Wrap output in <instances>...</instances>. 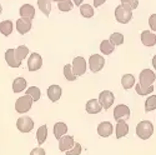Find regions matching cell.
Returning <instances> with one entry per match:
<instances>
[{
  "label": "cell",
  "instance_id": "obj_1",
  "mask_svg": "<svg viewBox=\"0 0 156 155\" xmlns=\"http://www.w3.org/2000/svg\"><path fill=\"white\" fill-rule=\"evenodd\" d=\"M154 134V125L149 120H142L136 125V135L142 139V140H147L151 138Z\"/></svg>",
  "mask_w": 156,
  "mask_h": 155
},
{
  "label": "cell",
  "instance_id": "obj_2",
  "mask_svg": "<svg viewBox=\"0 0 156 155\" xmlns=\"http://www.w3.org/2000/svg\"><path fill=\"white\" fill-rule=\"evenodd\" d=\"M115 18L121 24H127L133 19V9L126 5H119L115 9Z\"/></svg>",
  "mask_w": 156,
  "mask_h": 155
},
{
  "label": "cell",
  "instance_id": "obj_3",
  "mask_svg": "<svg viewBox=\"0 0 156 155\" xmlns=\"http://www.w3.org/2000/svg\"><path fill=\"white\" fill-rule=\"evenodd\" d=\"M33 98L30 95H24V96H20L16 101H15V110L20 114H24L31 109V105H33Z\"/></svg>",
  "mask_w": 156,
  "mask_h": 155
},
{
  "label": "cell",
  "instance_id": "obj_4",
  "mask_svg": "<svg viewBox=\"0 0 156 155\" xmlns=\"http://www.w3.org/2000/svg\"><path fill=\"white\" fill-rule=\"evenodd\" d=\"M155 79H156V75H155V73L152 70L144 69L139 75V84L141 86L149 88V86H152V83L155 81Z\"/></svg>",
  "mask_w": 156,
  "mask_h": 155
},
{
  "label": "cell",
  "instance_id": "obj_5",
  "mask_svg": "<svg viewBox=\"0 0 156 155\" xmlns=\"http://www.w3.org/2000/svg\"><path fill=\"white\" fill-rule=\"evenodd\" d=\"M130 109L127 105L125 104H119L114 109V119L120 123V121H126L129 118H130Z\"/></svg>",
  "mask_w": 156,
  "mask_h": 155
},
{
  "label": "cell",
  "instance_id": "obj_6",
  "mask_svg": "<svg viewBox=\"0 0 156 155\" xmlns=\"http://www.w3.org/2000/svg\"><path fill=\"white\" fill-rule=\"evenodd\" d=\"M104 65H105V59L99 54H93L89 58V67L93 73H99Z\"/></svg>",
  "mask_w": 156,
  "mask_h": 155
},
{
  "label": "cell",
  "instance_id": "obj_7",
  "mask_svg": "<svg viewBox=\"0 0 156 155\" xmlns=\"http://www.w3.org/2000/svg\"><path fill=\"white\" fill-rule=\"evenodd\" d=\"M73 71L76 76H81L86 73V60L83 56H76L73 60Z\"/></svg>",
  "mask_w": 156,
  "mask_h": 155
},
{
  "label": "cell",
  "instance_id": "obj_8",
  "mask_svg": "<svg viewBox=\"0 0 156 155\" xmlns=\"http://www.w3.org/2000/svg\"><path fill=\"white\" fill-rule=\"evenodd\" d=\"M114 100H115V96L111 92H109V90H104V92H101L99 95V101H100L102 109H105V110L111 108V105L114 104Z\"/></svg>",
  "mask_w": 156,
  "mask_h": 155
},
{
  "label": "cell",
  "instance_id": "obj_9",
  "mask_svg": "<svg viewBox=\"0 0 156 155\" xmlns=\"http://www.w3.org/2000/svg\"><path fill=\"white\" fill-rule=\"evenodd\" d=\"M16 128L21 133H29L33 130L34 128V121L29 116H23V118H19L16 121Z\"/></svg>",
  "mask_w": 156,
  "mask_h": 155
},
{
  "label": "cell",
  "instance_id": "obj_10",
  "mask_svg": "<svg viewBox=\"0 0 156 155\" xmlns=\"http://www.w3.org/2000/svg\"><path fill=\"white\" fill-rule=\"evenodd\" d=\"M5 60L10 68H20L21 67V60L18 58L15 49H8L5 51Z\"/></svg>",
  "mask_w": 156,
  "mask_h": 155
},
{
  "label": "cell",
  "instance_id": "obj_11",
  "mask_svg": "<svg viewBox=\"0 0 156 155\" xmlns=\"http://www.w3.org/2000/svg\"><path fill=\"white\" fill-rule=\"evenodd\" d=\"M43 65V58L37 53H31L28 60V69L29 71H36Z\"/></svg>",
  "mask_w": 156,
  "mask_h": 155
},
{
  "label": "cell",
  "instance_id": "obj_12",
  "mask_svg": "<svg viewBox=\"0 0 156 155\" xmlns=\"http://www.w3.org/2000/svg\"><path fill=\"white\" fill-rule=\"evenodd\" d=\"M112 132H114V126H112V124L110 121H102L98 126V134L100 136H102V138L110 136L112 134Z\"/></svg>",
  "mask_w": 156,
  "mask_h": 155
},
{
  "label": "cell",
  "instance_id": "obj_13",
  "mask_svg": "<svg viewBox=\"0 0 156 155\" xmlns=\"http://www.w3.org/2000/svg\"><path fill=\"white\" fill-rule=\"evenodd\" d=\"M20 16L28 21H31L35 16V8H33L30 4H24L20 8Z\"/></svg>",
  "mask_w": 156,
  "mask_h": 155
},
{
  "label": "cell",
  "instance_id": "obj_14",
  "mask_svg": "<svg viewBox=\"0 0 156 155\" xmlns=\"http://www.w3.org/2000/svg\"><path fill=\"white\" fill-rule=\"evenodd\" d=\"M75 146L74 138L71 135H65L59 140V148L61 151H69Z\"/></svg>",
  "mask_w": 156,
  "mask_h": 155
},
{
  "label": "cell",
  "instance_id": "obj_15",
  "mask_svg": "<svg viewBox=\"0 0 156 155\" xmlns=\"http://www.w3.org/2000/svg\"><path fill=\"white\" fill-rule=\"evenodd\" d=\"M141 43L149 48L156 45V35L149 30H144L141 33Z\"/></svg>",
  "mask_w": 156,
  "mask_h": 155
},
{
  "label": "cell",
  "instance_id": "obj_16",
  "mask_svg": "<svg viewBox=\"0 0 156 155\" xmlns=\"http://www.w3.org/2000/svg\"><path fill=\"white\" fill-rule=\"evenodd\" d=\"M86 111L89 114H98L102 110V106L100 104V101L98 99H91V100H89L86 103V106H85Z\"/></svg>",
  "mask_w": 156,
  "mask_h": 155
},
{
  "label": "cell",
  "instance_id": "obj_17",
  "mask_svg": "<svg viewBox=\"0 0 156 155\" xmlns=\"http://www.w3.org/2000/svg\"><path fill=\"white\" fill-rule=\"evenodd\" d=\"M16 30L21 35L29 33L31 30V21H28V20H25L23 18L18 19V21H16Z\"/></svg>",
  "mask_w": 156,
  "mask_h": 155
},
{
  "label": "cell",
  "instance_id": "obj_18",
  "mask_svg": "<svg viewBox=\"0 0 156 155\" xmlns=\"http://www.w3.org/2000/svg\"><path fill=\"white\" fill-rule=\"evenodd\" d=\"M60 96H61V88L59 85H50L48 89V98L53 103H55L60 99Z\"/></svg>",
  "mask_w": 156,
  "mask_h": 155
},
{
  "label": "cell",
  "instance_id": "obj_19",
  "mask_svg": "<svg viewBox=\"0 0 156 155\" xmlns=\"http://www.w3.org/2000/svg\"><path fill=\"white\" fill-rule=\"evenodd\" d=\"M66 132H68V126H66V124H65V123L60 121V123H56L54 125V135H55V138L58 140H60L62 136H65Z\"/></svg>",
  "mask_w": 156,
  "mask_h": 155
},
{
  "label": "cell",
  "instance_id": "obj_20",
  "mask_svg": "<svg viewBox=\"0 0 156 155\" xmlns=\"http://www.w3.org/2000/svg\"><path fill=\"white\" fill-rule=\"evenodd\" d=\"M25 88H27V80L24 78H16L12 81V92L14 93H20L23 90H25Z\"/></svg>",
  "mask_w": 156,
  "mask_h": 155
},
{
  "label": "cell",
  "instance_id": "obj_21",
  "mask_svg": "<svg viewBox=\"0 0 156 155\" xmlns=\"http://www.w3.org/2000/svg\"><path fill=\"white\" fill-rule=\"evenodd\" d=\"M37 6L45 16H49L51 11V0H37Z\"/></svg>",
  "mask_w": 156,
  "mask_h": 155
},
{
  "label": "cell",
  "instance_id": "obj_22",
  "mask_svg": "<svg viewBox=\"0 0 156 155\" xmlns=\"http://www.w3.org/2000/svg\"><path fill=\"white\" fill-rule=\"evenodd\" d=\"M121 84H122L124 89H126V90L131 89L135 85V78H134V75L133 74H125V75H122Z\"/></svg>",
  "mask_w": 156,
  "mask_h": 155
},
{
  "label": "cell",
  "instance_id": "obj_23",
  "mask_svg": "<svg viewBox=\"0 0 156 155\" xmlns=\"http://www.w3.org/2000/svg\"><path fill=\"white\" fill-rule=\"evenodd\" d=\"M46 138H48V126L46 125H41L36 132V139H37L39 145L44 144Z\"/></svg>",
  "mask_w": 156,
  "mask_h": 155
},
{
  "label": "cell",
  "instance_id": "obj_24",
  "mask_svg": "<svg viewBox=\"0 0 156 155\" xmlns=\"http://www.w3.org/2000/svg\"><path fill=\"white\" fill-rule=\"evenodd\" d=\"M129 133V126L126 124V121H120L116 125V138L120 139V138H124Z\"/></svg>",
  "mask_w": 156,
  "mask_h": 155
},
{
  "label": "cell",
  "instance_id": "obj_25",
  "mask_svg": "<svg viewBox=\"0 0 156 155\" xmlns=\"http://www.w3.org/2000/svg\"><path fill=\"white\" fill-rule=\"evenodd\" d=\"M100 50L102 54L105 55H110L112 51L115 50V45L110 41V40H102L101 44H100Z\"/></svg>",
  "mask_w": 156,
  "mask_h": 155
},
{
  "label": "cell",
  "instance_id": "obj_26",
  "mask_svg": "<svg viewBox=\"0 0 156 155\" xmlns=\"http://www.w3.org/2000/svg\"><path fill=\"white\" fill-rule=\"evenodd\" d=\"M0 33L5 36H9L12 33V21L11 20H4L0 23Z\"/></svg>",
  "mask_w": 156,
  "mask_h": 155
},
{
  "label": "cell",
  "instance_id": "obj_27",
  "mask_svg": "<svg viewBox=\"0 0 156 155\" xmlns=\"http://www.w3.org/2000/svg\"><path fill=\"white\" fill-rule=\"evenodd\" d=\"M74 8V3L71 2V0H60V2H58V9L60 11H71Z\"/></svg>",
  "mask_w": 156,
  "mask_h": 155
},
{
  "label": "cell",
  "instance_id": "obj_28",
  "mask_svg": "<svg viewBox=\"0 0 156 155\" xmlns=\"http://www.w3.org/2000/svg\"><path fill=\"white\" fill-rule=\"evenodd\" d=\"M80 14L84 16V18H93L94 16V8L91 5H89V4H83L80 6Z\"/></svg>",
  "mask_w": 156,
  "mask_h": 155
},
{
  "label": "cell",
  "instance_id": "obj_29",
  "mask_svg": "<svg viewBox=\"0 0 156 155\" xmlns=\"http://www.w3.org/2000/svg\"><path fill=\"white\" fill-rule=\"evenodd\" d=\"M27 95H30L34 101H39L41 96V92L37 86H30L29 89H27Z\"/></svg>",
  "mask_w": 156,
  "mask_h": 155
},
{
  "label": "cell",
  "instance_id": "obj_30",
  "mask_svg": "<svg viewBox=\"0 0 156 155\" xmlns=\"http://www.w3.org/2000/svg\"><path fill=\"white\" fill-rule=\"evenodd\" d=\"M135 90H136V93H137L139 95H141V96H146V95H149V94H151V93L154 92V86L145 88V86H141V85L137 83L136 86H135Z\"/></svg>",
  "mask_w": 156,
  "mask_h": 155
},
{
  "label": "cell",
  "instance_id": "obj_31",
  "mask_svg": "<svg viewBox=\"0 0 156 155\" xmlns=\"http://www.w3.org/2000/svg\"><path fill=\"white\" fill-rule=\"evenodd\" d=\"M155 109H156V95H151L145 101V111L149 113Z\"/></svg>",
  "mask_w": 156,
  "mask_h": 155
},
{
  "label": "cell",
  "instance_id": "obj_32",
  "mask_svg": "<svg viewBox=\"0 0 156 155\" xmlns=\"http://www.w3.org/2000/svg\"><path fill=\"white\" fill-rule=\"evenodd\" d=\"M64 75H65V78L69 80V81H74V80H76V75L74 74V71H73V67L70 65V64H66V65L64 67Z\"/></svg>",
  "mask_w": 156,
  "mask_h": 155
},
{
  "label": "cell",
  "instance_id": "obj_33",
  "mask_svg": "<svg viewBox=\"0 0 156 155\" xmlns=\"http://www.w3.org/2000/svg\"><path fill=\"white\" fill-rule=\"evenodd\" d=\"M15 53H16L18 58L23 61L25 58L28 56V54H29V49L25 46V45H20V46H18V48L15 49Z\"/></svg>",
  "mask_w": 156,
  "mask_h": 155
},
{
  "label": "cell",
  "instance_id": "obj_34",
  "mask_svg": "<svg viewBox=\"0 0 156 155\" xmlns=\"http://www.w3.org/2000/svg\"><path fill=\"white\" fill-rule=\"evenodd\" d=\"M110 41L114 45H121L124 43V35L120 33H112L110 36Z\"/></svg>",
  "mask_w": 156,
  "mask_h": 155
},
{
  "label": "cell",
  "instance_id": "obj_35",
  "mask_svg": "<svg viewBox=\"0 0 156 155\" xmlns=\"http://www.w3.org/2000/svg\"><path fill=\"white\" fill-rule=\"evenodd\" d=\"M80 153H81V145L79 143H75V146L71 150L66 151V155H80Z\"/></svg>",
  "mask_w": 156,
  "mask_h": 155
},
{
  "label": "cell",
  "instance_id": "obj_36",
  "mask_svg": "<svg viewBox=\"0 0 156 155\" xmlns=\"http://www.w3.org/2000/svg\"><path fill=\"white\" fill-rule=\"evenodd\" d=\"M121 5H126V6H130L133 10L136 9L139 6V3L136 0H121Z\"/></svg>",
  "mask_w": 156,
  "mask_h": 155
},
{
  "label": "cell",
  "instance_id": "obj_37",
  "mask_svg": "<svg viewBox=\"0 0 156 155\" xmlns=\"http://www.w3.org/2000/svg\"><path fill=\"white\" fill-rule=\"evenodd\" d=\"M149 25L152 31H156V14H152L149 18Z\"/></svg>",
  "mask_w": 156,
  "mask_h": 155
},
{
  "label": "cell",
  "instance_id": "obj_38",
  "mask_svg": "<svg viewBox=\"0 0 156 155\" xmlns=\"http://www.w3.org/2000/svg\"><path fill=\"white\" fill-rule=\"evenodd\" d=\"M30 155H45V150L43 148H35L31 150Z\"/></svg>",
  "mask_w": 156,
  "mask_h": 155
},
{
  "label": "cell",
  "instance_id": "obj_39",
  "mask_svg": "<svg viewBox=\"0 0 156 155\" xmlns=\"http://www.w3.org/2000/svg\"><path fill=\"white\" fill-rule=\"evenodd\" d=\"M105 2H106V0H94V6L95 8H99V6H101Z\"/></svg>",
  "mask_w": 156,
  "mask_h": 155
},
{
  "label": "cell",
  "instance_id": "obj_40",
  "mask_svg": "<svg viewBox=\"0 0 156 155\" xmlns=\"http://www.w3.org/2000/svg\"><path fill=\"white\" fill-rule=\"evenodd\" d=\"M73 2H74V4H75V5H77V6L80 5V6H81V5H83V2H84V0H73Z\"/></svg>",
  "mask_w": 156,
  "mask_h": 155
},
{
  "label": "cell",
  "instance_id": "obj_41",
  "mask_svg": "<svg viewBox=\"0 0 156 155\" xmlns=\"http://www.w3.org/2000/svg\"><path fill=\"white\" fill-rule=\"evenodd\" d=\"M152 67H154V68L156 69V55H155V56L152 58Z\"/></svg>",
  "mask_w": 156,
  "mask_h": 155
},
{
  "label": "cell",
  "instance_id": "obj_42",
  "mask_svg": "<svg viewBox=\"0 0 156 155\" xmlns=\"http://www.w3.org/2000/svg\"><path fill=\"white\" fill-rule=\"evenodd\" d=\"M2 11H3V8H2V5H0V14H2Z\"/></svg>",
  "mask_w": 156,
  "mask_h": 155
},
{
  "label": "cell",
  "instance_id": "obj_43",
  "mask_svg": "<svg viewBox=\"0 0 156 155\" xmlns=\"http://www.w3.org/2000/svg\"><path fill=\"white\" fill-rule=\"evenodd\" d=\"M53 2H56L58 3V2H60V0H53Z\"/></svg>",
  "mask_w": 156,
  "mask_h": 155
},
{
  "label": "cell",
  "instance_id": "obj_44",
  "mask_svg": "<svg viewBox=\"0 0 156 155\" xmlns=\"http://www.w3.org/2000/svg\"><path fill=\"white\" fill-rule=\"evenodd\" d=\"M136 2H137V0H136Z\"/></svg>",
  "mask_w": 156,
  "mask_h": 155
}]
</instances>
